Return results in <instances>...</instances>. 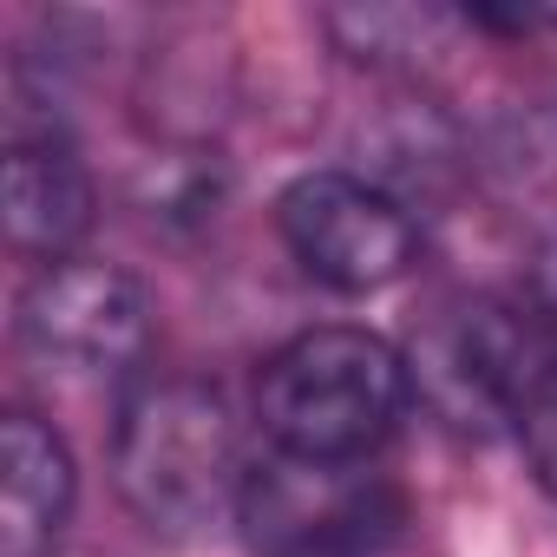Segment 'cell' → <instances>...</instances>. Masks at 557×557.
Wrapping results in <instances>:
<instances>
[{
  "label": "cell",
  "mask_w": 557,
  "mask_h": 557,
  "mask_svg": "<svg viewBox=\"0 0 557 557\" xmlns=\"http://www.w3.org/2000/svg\"><path fill=\"white\" fill-rule=\"evenodd\" d=\"M236 524L256 557H400L413 537V505L368 459L335 466L269 453L243 479Z\"/></svg>",
  "instance_id": "277c9868"
},
{
  "label": "cell",
  "mask_w": 557,
  "mask_h": 557,
  "mask_svg": "<svg viewBox=\"0 0 557 557\" xmlns=\"http://www.w3.org/2000/svg\"><path fill=\"white\" fill-rule=\"evenodd\" d=\"M322 27L348 60L394 73V66H420V60L446 53L453 34L466 27V14H453V8H329Z\"/></svg>",
  "instance_id": "9c48e42d"
},
{
  "label": "cell",
  "mask_w": 557,
  "mask_h": 557,
  "mask_svg": "<svg viewBox=\"0 0 557 557\" xmlns=\"http://www.w3.org/2000/svg\"><path fill=\"white\" fill-rule=\"evenodd\" d=\"M518 446H524L531 479L557 498V361L544 368V381L531 387V400H524V413H518Z\"/></svg>",
  "instance_id": "30bf717a"
},
{
  "label": "cell",
  "mask_w": 557,
  "mask_h": 557,
  "mask_svg": "<svg viewBox=\"0 0 557 557\" xmlns=\"http://www.w3.org/2000/svg\"><path fill=\"white\" fill-rule=\"evenodd\" d=\"M413 400L407 355L374 329H302L256 374V420L289 459H374Z\"/></svg>",
  "instance_id": "6da1fadb"
},
{
  "label": "cell",
  "mask_w": 557,
  "mask_h": 557,
  "mask_svg": "<svg viewBox=\"0 0 557 557\" xmlns=\"http://www.w3.org/2000/svg\"><path fill=\"white\" fill-rule=\"evenodd\" d=\"M557 361L550 329L505 296H446L407 342L413 400L459 440L518 426L531 387Z\"/></svg>",
  "instance_id": "3957f363"
},
{
  "label": "cell",
  "mask_w": 557,
  "mask_h": 557,
  "mask_svg": "<svg viewBox=\"0 0 557 557\" xmlns=\"http://www.w3.org/2000/svg\"><path fill=\"white\" fill-rule=\"evenodd\" d=\"M14 335L34 361L60 374H132L151 355V296L132 269L66 256L47 262L14 302Z\"/></svg>",
  "instance_id": "8992f818"
},
{
  "label": "cell",
  "mask_w": 557,
  "mask_h": 557,
  "mask_svg": "<svg viewBox=\"0 0 557 557\" xmlns=\"http://www.w3.org/2000/svg\"><path fill=\"white\" fill-rule=\"evenodd\" d=\"M79 505V472L66 440L14 407L0 420V557H53Z\"/></svg>",
  "instance_id": "ba28073f"
},
{
  "label": "cell",
  "mask_w": 557,
  "mask_h": 557,
  "mask_svg": "<svg viewBox=\"0 0 557 557\" xmlns=\"http://www.w3.org/2000/svg\"><path fill=\"white\" fill-rule=\"evenodd\" d=\"M275 230L302 275L335 296H381L420 256L413 210L361 171H302L275 197Z\"/></svg>",
  "instance_id": "5b68a950"
},
{
  "label": "cell",
  "mask_w": 557,
  "mask_h": 557,
  "mask_svg": "<svg viewBox=\"0 0 557 557\" xmlns=\"http://www.w3.org/2000/svg\"><path fill=\"white\" fill-rule=\"evenodd\" d=\"M243 433L216 387L203 381H138L112 426V485L125 511L164 537L236 518L243 498Z\"/></svg>",
  "instance_id": "7a4b0ae2"
},
{
  "label": "cell",
  "mask_w": 557,
  "mask_h": 557,
  "mask_svg": "<svg viewBox=\"0 0 557 557\" xmlns=\"http://www.w3.org/2000/svg\"><path fill=\"white\" fill-rule=\"evenodd\" d=\"M0 223L14 256L66 262L92 230V171L60 125H14L0 171Z\"/></svg>",
  "instance_id": "52a82bcc"
}]
</instances>
